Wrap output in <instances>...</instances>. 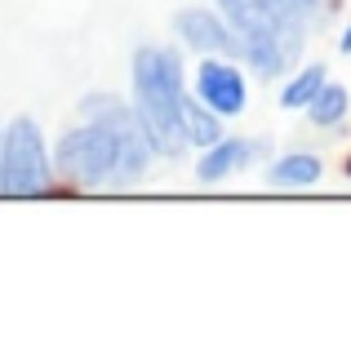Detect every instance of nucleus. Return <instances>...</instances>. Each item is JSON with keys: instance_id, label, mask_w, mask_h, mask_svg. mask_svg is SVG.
Wrapping results in <instances>:
<instances>
[{"instance_id": "nucleus-2", "label": "nucleus", "mask_w": 351, "mask_h": 342, "mask_svg": "<svg viewBox=\"0 0 351 342\" xmlns=\"http://www.w3.org/2000/svg\"><path fill=\"white\" fill-rule=\"evenodd\" d=\"M223 18L236 27L245 62L254 76L276 80L285 67L302 58V40H307V14L289 5V0H214Z\"/></svg>"}, {"instance_id": "nucleus-3", "label": "nucleus", "mask_w": 351, "mask_h": 342, "mask_svg": "<svg viewBox=\"0 0 351 342\" xmlns=\"http://www.w3.org/2000/svg\"><path fill=\"white\" fill-rule=\"evenodd\" d=\"M182 58L169 49H147L134 53V107L143 116V125L152 129L156 151L160 156H182L187 151V134H182Z\"/></svg>"}, {"instance_id": "nucleus-9", "label": "nucleus", "mask_w": 351, "mask_h": 342, "mask_svg": "<svg viewBox=\"0 0 351 342\" xmlns=\"http://www.w3.org/2000/svg\"><path fill=\"white\" fill-rule=\"evenodd\" d=\"M182 134H187V147H214L218 138H223L218 112L205 107L200 98H187V103H182Z\"/></svg>"}, {"instance_id": "nucleus-8", "label": "nucleus", "mask_w": 351, "mask_h": 342, "mask_svg": "<svg viewBox=\"0 0 351 342\" xmlns=\"http://www.w3.org/2000/svg\"><path fill=\"white\" fill-rule=\"evenodd\" d=\"M320 173H325L320 156L289 151V156H280V160L267 169V182H271V187H311V182H320Z\"/></svg>"}, {"instance_id": "nucleus-1", "label": "nucleus", "mask_w": 351, "mask_h": 342, "mask_svg": "<svg viewBox=\"0 0 351 342\" xmlns=\"http://www.w3.org/2000/svg\"><path fill=\"white\" fill-rule=\"evenodd\" d=\"M89 120L80 129H67L53 147V169L76 187H134L152 169L156 138L143 125L138 107H125L120 98L94 94L80 103Z\"/></svg>"}, {"instance_id": "nucleus-10", "label": "nucleus", "mask_w": 351, "mask_h": 342, "mask_svg": "<svg viewBox=\"0 0 351 342\" xmlns=\"http://www.w3.org/2000/svg\"><path fill=\"white\" fill-rule=\"evenodd\" d=\"M329 85L325 67L320 62H311V67H302L293 80H285V94H280V107L285 112H298V107H311V98L320 94V89Z\"/></svg>"}, {"instance_id": "nucleus-12", "label": "nucleus", "mask_w": 351, "mask_h": 342, "mask_svg": "<svg viewBox=\"0 0 351 342\" xmlns=\"http://www.w3.org/2000/svg\"><path fill=\"white\" fill-rule=\"evenodd\" d=\"M289 5L298 9V14H316V5H320V0H289Z\"/></svg>"}, {"instance_id": "nucleus-5", "label": "nucleus", "mask_w": 351, "mask_h": 342, "mask_svg": "<svg viewBox=\"0 0 351 342\" xmlns=\"http://www.w3.org/2000/svg\"><path fill=\"white\" fill-rule=\"evenodd\" d=\"M173 32H178V40L187 45V49L205 53V58H245V49H240V36L236 27L223 18V9H182L178 18H173Z\"/></svg>"}, {"instance_id": "nucleus-4", "label": "nucleus", "mask_w": 351, "mask_h": 342, "mask_svg": "<svg viewBox=\"0 0 351 342\" xmlns=\"http://www.w3.org/2000/svg\"><path fill=\"white\" fill-rule=\"evenodd\" d=\"M53 182V160L45 151L40 125L32 116H18L5 129V160H0V196L14 200H32V196H49Z\"/></svg>"}, {"instance_id": "nucleus-11", "label": "nucleus", "mask_w": 351, "mask_h": 342, "mask_svg": "<svg viewBox=\"0 0 351 342\" xmlns=\"http://www.w3.org/2000/svg\"><path fill=\"white\" fill-rule=\"evenodd\" d=\"M347 107H351V94L343 85H325L316 98H311V107H307V116H311V125L316 129H329V125H338V120L347 116Z\"/></svg>"}, {"instance_id": "nucleus-15", "label": "nucleus", "mask_w": 351, "mask_h": 342, "mask_svg": "<svg viewBox=\"0 0 351 342\" xmlns=\"http://www.w3.org/2000/svg\"><path fill=\"white\" fill-rule=\"evenodd\" d=\"M347 178H351V156H347Z\"/></svg>"}, {"instance_id": "nucleus-7", "label": "nucleus", "mask_w": 351, "mask_h": 342, "mask_svg": "<svg viewBox=\"0 0 351 342\" xmlns=\"http://www.w3.org/2000/svg\"><path fill=\"white\" fill-rule=\"evenodd\" d=\"M267 143H245V138H218L214 147H205V156H200L196 164V178L200 182H223L232 178V173H240L254 156H263Z\"/></svg>"}, {"instance_id": "nucleus-14", "label": "nucleus", "mask_w": 351, "mask_h": 342, "mask_svg": "<svg viewBox=\"0 0 351 342\" xmlns=\"http://www.w3.org/2000/svg\"><path fill=\"white\" fill-rule=\"evenodd\" d=\"M0 160H5V129H0Z\"/></svg>"}, {"instance_id": "nucleus-6", "label": "nucleus", "mask_w": 351, "mask_h": 342, "mask_svg": "<svg viewBox=\"0 0 351 342\" xmlns=\"http://www.w3.org/2000/svg\"><path fill=\"white\" fill-rule=\"evenodd\" d=\"M196 98L205 107H214L218 116H240L249 103V89H245V76L223 58H205L196 71Z\"/></svg>"}, {"instance_id": "nucleus-13", "label": "nucleus", "mask_w": 351, "mask_h": 342, "mask_svg": "<svg viewBox=\"0 0 351 342\" xmlns=\"http://www.w3.org/2000/svg\"><path fill=\"white\" fill-rule=\"evenodd\" d=\"M338 45H343V53H351V23L343 27V40H338Z\"/></svg>"}]
</instances>
